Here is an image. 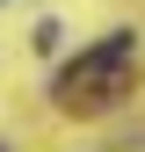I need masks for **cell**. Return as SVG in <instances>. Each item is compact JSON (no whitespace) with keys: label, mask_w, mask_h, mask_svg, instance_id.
<instances>
[{"label":"cell","mask_w":145,"mask_h":152,"mask_svg":"<svg viewBox=\"0 0 145 152\" xmlns=\"http://www.w3.org/2000/svg\"><path fill=\"white\" fill-rule=\"evenodd\" d=\"M131 58H138V36H102L94 51H80V58L58 72V102H65V109H102V102H116L123 80H131Z\"/></svg>","instance_id":"cell-1"}]
</instances>
